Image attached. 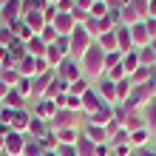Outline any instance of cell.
Masks as SVG:
<instances>
[{"instance_id":"6da1fadb","label":"cell","mask_w":156,"mask_h":156,"mask_svg":"<svg viewBox=\"0 0 156 156\" xmlns=\"http://www.w3.org/2000/svg\"><path fill=\"white\" fill-rule=\"evenodd\" d=\"M80 68H82V77L85 80H99L105 74V51L99 48V43H94L85 54H82Z\"/></svg>"},{"instance_id":"7a4b0ae2","label":"cell","mask_w":156,"mask_h":156,"mask_svg":"<svg viewBox=\"0 0 156 156\" xmlns=\"http://www.w3.org/2000/svg\"><path fill=\"white\" fill-rule=\"evenodd\" d=\"M156 99V82H145V85H133L131 88V97H128V108H148Z\"/></svg>"},{"instance_id":"3957f363","label":"cell","mask_w":156,"mask_h":156,"mask_svg":"<svg viewBox=\"0 0 156 156\" xmlns=\"http://www.w3.org/2000/svg\"><path fill=\"white\" fill-rule=\"evenodd\" d=\"M68 45H71V57H74V60H82V54L94 45V37L85 31V26H74V31L68 34Z\"/></svg>"},{"instance_id":"277c9868","label":"cell","mask_w":156,"mask_h":156,"mask_svg":"<svg viewBox=\"0 0 156 156\" xmlns=\"http://www.w3.org/2000/svg\"><path fill=\"white\" fill-rule=\"evenodd\" d=\"M48 128L51 131H66V128H80V114L68 111V108H60L57 114L48 119Z\"/></svg>"},{"instance_id":"5b68a950","label":"cell","mask_w":156,"mask_h":156,"mask_svg":"<svg viewBox=\"0 0 156 156\" xmlns=\"http://www.w3.org/2000/svg\"><path fill=\"white\" fill-rule=\"evenodd\" d=\"M57 77H62V80L68 82V85H71L74 80H80V77H82L80 60H74V57H66V60H62V66L57 68Z\"/></svg>"},{"instance_id":"8992f818","label":"cell","mask_w":156,"mask_h":156,"mask_svg":"<svg viewBox=\"0 0 156 156\" xmlns=\"http://www.w3.org/2000/svg\"><path fill=\"white\" fill-rule=\"evenodd\" d=\"M23 151H26V133H17V131H12V133L6 136L3 153H6V156H23Z\"/></svg>"},{"instance_id":"52a82bcc","label":"cell","mask_w":156,"mask_h":156,"mask_svg":"<svg viewBox=\"0 0 156 156\" xmlns=\"http://www.w3.org/2000/svg\"><path fill=\"white\" fill-rule=\"evenodd\" d=\"M102 105H108V102L97 94V88H94V85H91L85 94H82V114H88V116H91V114H97Z\"/></svg>"},{"instance_id":"ba28073f","label":"cell","mask_w":156,"mask_h":156,"mask_svg":"<svg viewBox=\"0 0 156 156\" xmlns=\"http://www.w3.org/2000/svg\"><path fill=\"white\" fill-rule=\"evenodd\" d=\"M94 88H97V94L102 97L108 105H116V82H114V80H108V77L102 74V77L97 80V85H94Z\"/></svg>"},{"instance_id":"9c48e42d","label":"cell","mask_w":156,"mask_h":156,"mask_svg":"<svg viewBox=\"0 0 156 156\" xmlns=\"http://www.w3.org/2000/svg\"><path fill=\"white\" fill-rule=\"evenodd\" d=\"M131 40H133V48H145V45H151V31H148V26H145V20L139 23H133L131 26Z\"/></svg>"},{"instance_id":"30bf717a","label":"cell","mask_w":156,"mask_h":156,"mask_svg":"<svg viewBox=\"0 0 156 156\" xmlns=\"http://www.w3.org/2000/svg\"><path fill=\"white\" fill-rule=\"evenodd\" d=\"M54 29H57V34H60V37H68V34L71 31H74V26H77V20H74V17H71V12H60L57 17H54Z\"/></svg>"},{"instance_id":"8fae6325","label":"cell","mask_w":156,"mask_h":156,"mask_svg":"<svg viewBox=\"0 0 156 156\" xmlns=\"http://www.w3.org/2000/svg\"><path fill=\"white\" fill-rule=\"evenodd\" d=\"M116 51L119 54H131V51H136L133 48V40H131V29L128 26H116Z\"/></svg>"},{"instance_id":"7c38bea8","label":"cell","mask_w":156,"mask_h":156,"mask_svg":"<svg viewBox=\"0 0 156 156\" xmlns=\"http://www.w3.org/2000/svg\"><path fill=\"white\" fill-rule=\"evenodd\" d=\"M82 133L88 136L94 145H102V142H108V128H102V125H94V122H85L82 125Z\"/></svg>"},{"instance_id":"4fadbf2b","label":"cell","mask_w":156,"mask_h":156,"mask_svg":"<svg viewBox=\"0 0 156 156\" xmlns=\"http://www.w3.org/2000/svg\"><path fill=\"white\" fill-rule=\"evenodd\" d=\"M151 142H153V133L148 131V125L139 128V131H131V148H133V151L151 148Z\"/></svg>"},{"instance_id":"5bb4252c","label":"cell","mask_w":156,"mask_h":156,"mask_svg":"<svg viewBox=\"0 0 156 156\" xmlns=\"http://www.w3.org/2000/svg\"><path fill=\"white\" fill-rule=\"evenodd\" d=\"M31 114L34 116H40V119H45V122H48V119L57 114V105H54V99H37V102H34V108H31Z\"/></svg>"},{"instance_id":"9a60e30c","label":"cell","mask_w":156,"mask_h":156,"mask_svg":"<svg viewBox=\"0 0 156 156\" xmlns=\"http://www.w3.org/2000/svg\"><path fill=\"white\" fill-rule=\"evenodd\" d=\"M29 122H31V111H29V108H23V111H12V131L29 133Z\"/></svg>"},{"instance_id":"2e32d148","label":"cell","mask_w":156,"mask_h":156,"mask_svg":"<svg viewBox=\"0 0 156 156\" xmlns=\"http://www.w3.org/2000/svg\"><path fill=\"white\" fill-rule=\"evenodd\" d=\"M3 102H6L9 111H23V108H29V99H26L17 88H9V94L3 97Z\"/></svg>"},{"instance_id":"e0dca14e","label":"cell","mask_w":156,"mask_h":156,"mask_svg":"<svg viewBox=\"0 0 156 156\" xmlns=\"http://www.w3.org/2000/svg\"><path fill=\"white\" fill-rule=\"evenodd\" d=\"M85 122H94V125H102V128H108V125L114 122V105H102L97 114H91V116L85 119Z\"/></svg>"},{"instance_id":"ac0fdd59","label":"cell","mask_w":156,"mask_h":156,"mask_svg":"<svg viewBox=\"0 0 156 156\" xmlns=\"http://www.w3.org/2000/svg\"><path fill=\"white\" fill-rule=\"evenodd\" d=\"M51 80H54V71H48V74H40V77H34L31 97H34V99H43V97H45V88L51 85Z\"/></svg>"},{"instance_id":"d6986e66","label":"cell","mask_w":156,"mask_h":156,"mask_svg":"<svg viewBox=\"0 0 156 156\" xmlns=\"http://www.w3.org/2000/svg\"><path fill=\"white\" fill-rule=\"evenodd\" d=\"M60 94H68V82L57 77V71H54V80H51V85L45 88V99H54V97H60Z\"/></svg>"},{"instance_id":"ffe728a7","label":"cell","mask_w":156,"mask_h":156,"mask_svg":"<svg viewBox=\"0 0 156 156\" xmlns=\"http://www.w3.org/2000/svg\"><path fill=\"white\" fill-rule=\"evenodd\" d=\"M66 57H68V54H66V51H60L54 43L48 45V51H45V62H48V68H51V71H57V68L62 66V60H66Z\"/></svg>"},{"instance_id":"44dd1931","label":"cell","mask_w":156,"mask_h":156,"mask_svg":"<svg viewBox=\"0 0 156 156\" xmlns=\"http://www.w3.org/2000/svg\"><path fill=\"white\" fill-rule=\"evenodd\" d=\"M45 51H48V45H45L37 34H34V37L26 43V54H29V57H34V60H40V57H45Z\"/></svg>"},{"instance_id":"7402d4cb","label":"cell","mask_w":156,"mask_h":156,"mask_svg":"<svg viewBox=\"0 0 156 156\" xmlns=\"http://www.w3.org/2000/svg\"><path fill=\"white\" fill-rule=\"evenodd\" d=\"M9 29H12L14 40H20V43H29V40L34 37V31L29 29V26H26V20H23V17H20V20H17V23H12V26H9Z\"/></svg>"},{"instance_id":"603a6c76","label":"cell","mask_w":156,"mask_h":156,"mask_svg":"<svg viewBox=\"0 0 156 156\" xmlns=\"http://www.w3.org/2000/svg\"><path fill=\"white\" fill-rule=\"evenodd\" d=\"M23 20H26V26H29V29L34 31V34H40L45 26V17H43V12H29V14H23Z\"/></svg>"},{"instance_id":"cb8c5ba5","label":"cell","mask_w":156,"mask_h":156,"mask_svg":"<svg viewBox=\"0 0 156 156\" xmlns=\"http://www.w3.org/2000/svg\"><path fill=\"white\" fill-rule=\"evenodd\" d=\"M77 156H97V145L85 133H80V139H77Z\"/></svg>"},{"instance_id":"d4e9b609","label":"cell","mask_w":156,"mask_h":156,"mask_svg":"<svg viewBox=\"0 0 156 156\" xmlns=\"http://www.w3.org/2000/svg\"><path fill=\"white\" fill-rule=\"evenodd\" d=\"M133 23H139V14H136V12H133V6L128 3V6L119 9V26H128V29H131Z\"/></svg>"},{"instance_id":"484cf974","label":"cell","mask_w":156,"mask_h":156,"mask_svg":"<svg viewBox=\"0 0 156 156\" xmlns=\"http://www.w3.org/2000/svg\"><path fill=\"white\" fill-rule=\"evenodd\" d=\"M131 88H133L131 77H128V80H119V82H116V105L128 102V97H131Z\"/></svg>"},{"instance_id":"4316f807","label":"cell","mask_w":156,"mask_h":156,"mask_svg":"<svg viewBox=\"0 0 156 156\" xmlns=\"http://www.w3.org/2000/svg\"><path fill=\"white\" fill-rule=\"evenodd\" d=\"M139 66H142V62H139V54H136V51H131V54H122V68H125V74H128V77H131V74H133V71L139 68Z\"/></svg>"},{"instance_id":"83f0119b","label":"cell","mask_w":156,"mask_h":156,"mask_svg":"<svg viewBox=\"0 0 156 156\" xmlns=\"http://www.w3.org/2000/svg\"><path fill=\"white\" fill-rule=\"evenodd\" d=\"M136 54H139V62L145 68H153L156 66V51L151 48V45H145V48H136Z\"/></svg>"},{"instance_id":"f1b7e54d","label":"cell","mask_w":156,"mask_h":156,"mask_svg":"<svg viewBox=\"0 0 156 156\" xmlns=\"http://www.w3.org/2000/svg\"><path fill=\"white\" fill-rule=\"evenodd\" d=\"M20 77H23V74H20L17 68H0V80H3L9 88H14L17 82H20Z\"/></svg>"},{"instance_id":"f546056e","label":"cell","mask_w":156,"mask_h":156,"mask_svg":"<svg viewBox=\"0 0 156 156\" xmlns=\"http://www.w3.org/2000/svg\"><path fill=\"white\" fill-rule=\"evenodd\" d=\"M88 88H91V80L80 77V80H74V82L68 85V94H71V97H82V94H85Z\"/></svg>"},{"instance_id":"4dcf8cb0","label":"cell","mask_w":156,"mask_h":156,"mask_svg":"<svg viewBox=\"0 0 156 156\" xmlns=\"http://www.w3.org/2000/svg\"><path fill=\"white\" fill-rule=\"evenodd\" d=\"M97 43H99V48H102V51H116V31H105Z\"/></svg>"},{"instance_id":"1f68e13d","label":"cell","mask_w":156,"mask_h":156,"mask_svg":"<svg viewBox=\"0 0 156 156\" xmlns=\"http://www.w3.org/2000/svg\"><path fill=\"white\" fill-rule=\"evenodd\" d=\"M45 151H43V145H40V139H31V136H26V151H23V156H43Z\"/></svg>"},{"instance_id":"d6a6232c","label":"cell","mask_w":156,"mask_h":156,"mask_svg":"<svg viewBox=\"0 0 156 156\" xmlns=\"http://www.w3.org/2000/svg\"><path fill=\"white\" fill-rule=\"evenodd\" d=\"M145 125H148V131L156 136V99L145 108Z\"/></svg>"},{"instance_id":"836d02e7","label":"cell","mask_w":156,"mask_h":156,"mask_svg":"<svg viewBox=\"0 0 156 156\" xmlns=\"http://www.w3.org/2000/svg\"><path fill=\"white\" fill-rule=\"evenodd\" d=\"M17 71H20L23 77H34V57L26 54L23 60H17Z\"/></svg>"},{"instance_id":"e575fe53","label":"cell","mask_w":156,"mask_h":156,"mask_svg":"<svg viewBox=\"0 0 156 156\" xmlns=\"http://www.w3.org/2000/svg\"><path fill=\"white\" fill-rule=\"evenodd\" d=\"M131 82H133V85H145V82H151V68L139 66V68L131 74Z\"/></svg>"},{"instance_id":"d590c367","label":"cell","mask_w":156,"mask_h":156,"mask_svg":"<svg viewBox=\"0 0 156 156\" xmlns=\"http://www.w3.org/2000/svg\"><path fill=\"white\" fill-rule=\"evenodd\" d=\"M111 14V9H108L105 0H94V6H91V17H97V20H102V17Z\"/></svg>"},{"instance_id":"8d00e7d4","label":"cell","mask_w":156,"mask_h":156,"mask_svg":"<svg viewBox=\"0 0 156 156\" xmlns=\"http://www.w3.org/2000/svg\"><path fill=\"white\" fill-rule=\"evenodd\" d=\"M37 37H40V40H43L45 45H51V43H57V40H60V34H57V29H54V26L48 23V26H45V29H43V31L37 34Z\"/></svg>"},{"instance_id":"74e56055","label":"cell","mask_w":156,"mask_h":156,"mask_svg":"<svg viewBox=\"0 0 156 156\" xmlns=\"http://www.w3.org/2000/svg\"><path fill=\"white\" fill-rule=\"evenodd\" d=\"M40 145H43V151H57V148H60L57 133H54V131H48L45 136H40Z\"/></svg>"},{"instance_id":"f35d334b","label":"cell","mask_w":156,"mask_h":156,"mask_svg":"<svg viewBox=\"0 0 156 156\" xmlns=\"http://www.w3.org/2000/svg\"><path fill=\"white\" fill-rule=\"evenodd\" d=\"M14 88L20 91V94H23L26 99H29V97H31V88H34V77H20V82H17Z\"/></svg>"},{"instance_id":"ab89813d","label":"cell","mask_w":156,"mask_h":156,"mask_svg":"<svg viewBox=\"0 0 156 156\" xmlns=\"http://www.w3.org/2000/svg\"><path fill=\"white\" fill-rule=\"evenodd\" d=\"M119 62H122V54H119V51H105V74L111 68H116Z\"/></svg>"},{"instance_id":"60d3db41","label":"cell","mask_w":156,"mask_h":156,"mask_svg":"<svg viewBox=\"0 0 156 156\" xmlns=\"http://www.w3.org/2000/svg\"><path fill=\"white\" fill-rule=\"evenodd\" d=\"M131 6L139 14V20H148V0H131Z\"/></svg>"},{"instance_id":"b9f144b4","label":"cell","mask_w":156,"mask_h":156,"mask_svg":"<svg viewBox=\"0 0 156 156\" xmlns=\"http://www.w3.org/2000/svg\"><path fill=\"white\" fill-rule=\"evenodd\" d=\"M57 156H77V145H60Z\"/></svg>"},{"instance_id":"7bdbcfd3","label":"cell","mask_w":156,"mask_h":156,"mask_svg":"<svg viewBox=\"0 0 156 156\" xmlns=\"http://www.w3.org/2000/svg\"><path fill=\"white\" fill-rule=\"evenodd\" d=\"M74 6H77V9H82V12H88V14H91V6H94V0H74Z\"/></svg>"},{"instance_id":"ee69618b","label":"cell","mask_w":156,"mask_h":156,"mask_svg":"<svg viewBox=\"0 0 156 156\" xmlns=\"http://www.w3.org/2000/svg\"><path fill=\"white\" fill-rule=\"evenodd\" d=\"M74 9V0H60L57 3V12H71Z\"/></svg>"},{"instance_id":"f6af8a7d","label":"cell","mask_w":156,"mask_h":156,"mask_svg":"<svg viewBox=\"0 0 156 156\" xmlns=\"http://www.w3.org/2000/svg\"><path fill=\"white\" fill-rule=\"evenodd\" d=\"M97 156H111V145H108V142L97 145Z\"/></svg>"},{"instance_id":"bcb514c9","label":"cell","mask_w":156,"mask_h":156,"mask_svg":"<svg viewBox=\"0 0 156 156\" xmlns=\"http://www.w3.org/2000/svg\"><path fill=\"white\" fill-rule=\"evenodd\" d=\"M145 26H148V31H151V37L156 40V20H145Z\"/></svg>"},{"instance_id":"7dc6e473","label":"cell","mask_w":156,"mask_h":156,"mask_svg":"<svg viewBox=\"0 0 156 156\" xmlns=\"http://www.w3.org/2000/svg\"><path fill=\"white\" fill-rule=\"evenodd\" d=\"M136 156H156L153 148H142V151H136Z\"/></svg>"},{"instance_id":"c3c4849f","label":"cell","mask_w":156,"mask_h":156,"mask_svg":"<svg viewBox=\"0 0 156 156\" xmlns=\"http://www.w3.org/2000/svg\"><path fill=\"white\" fill-rule=\"evenodd\" d=\"M6 60H9V48H6V45H0V66H3Z\"/></svg>"},{"instance_id":"681fc988","label":"cell","mask_w":156,"mask_h":156,"mask_svg":"<svg viewBox=\"0 0 156 156\" xmlns=\"http://www.w3.org/2000/svg\"><path fill=\"white\" fill-rule=\"evenodd\" d=\"M6 94H9V85H6L3 80H0V97H6Z\"/></svg>"},{"instance_id":"f907efd6","label":"cell","mask_w":156,"mask_h":156,"mask_svg":"<svg viewBox=\"0 0 156 156\" xmlns=\"http://www.w3.org/2000/svg\"><path fill=\"white\" fill-rule=\"evenodd\" d=\"M43 156H57V151H45V153H43Z\"/></svg>"},{"instance_id":"816d5d0a","label":"cell","mask_w":156,"mask_h":156,"mask_svg":"<svg viewBox=\"0 0 156 156\" xmlns=\"http://www.w3.org/2000/svg\"><path fill=\"white\" fill-rule=\"evenodd\" d=\"M3 108H6V102H3V97H0V111H3Z\"/></svg>"},{"instance_id":"f5cc1de1","label":"cell","mask_w":156,"mask_h":156,"mask_svg":"<svg viewBox=\"0 0 156 156\" xmlns=\"http://www.w3.org/2000/svg\"><path fill=\"white\" fill-rule=\"evenodd\" d=\"M151 48H153V51H156V40H151Z\"/></svg>"},{"instance_id":"db71d44e","label":"cell","mask_w":156,"mask_h":156,"mask_svg":"<svg viewBox=\"0 0 156 156\" xmlns=\"http://www.w3.org/2000/svg\"><path fill=\"white\" fill-rule=\"evenodd\" d=\"M48 3H54V6H57V3H60V0H48Z\"/></svg>"},{"instance_id":"11a10c76","label":"cell","mask_w":156,"mask_h":156,"mask_svg":"<svg viewBox=\"0 0 156 156\" xmlns=\"http://www.w3.org/2000/svg\"><path fill=\"white\" fill-rule=\"evenodd\" d=\"M0 156H6V153H0Z\"/></svg>"},{"instance_id":"9f6ffc18","label":"cell","mask_w":156,"mask_h":156,"mask_svg":"<svg viewBox=\"0 0 156 156\" xmlns=\"http://www.w3.org/2000/svg\"><path fill=\"white\" fill-rule=\"evenodd\" d=\"M133 156H136V151H133Z\"/></svg>"}]
</instances>
